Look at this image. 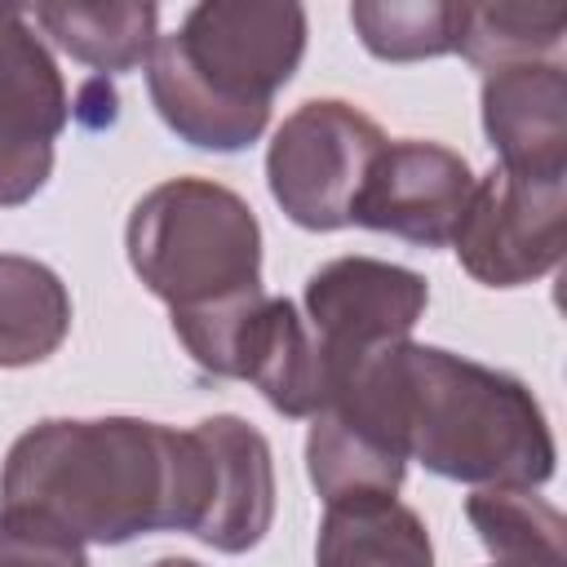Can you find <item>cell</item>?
I'll list each match as a JSON object with an SVG mask.
<instances>
[{"mask_svg":"<svg viewBox=\"0 0 567 567\" xmlns=\"http://www.w3.org/2000/svg\"><path fill=\"white\" fill-rule=\"evenodd\" d=\"M323 408L452 483L540 487L554 478V430L527 381L443 346L377 350L332 385Z\"/></svg>","mask_w":567,"mask_h":567,"instance_id":"1","label":"cell"},{"mask_svg":"<svg viewBox=\"0 0 567 567\" xmlns=\"http://www.w3.org/2000/svg\"><path fill=\"white\" fill-rule=\"evenodd\" d=\"M306 53V9L292 0H204L146 58L155 115L199 151H244L266 124L275 93Z\"/></svg>","mask_w":567,"mask_h":567,"instance_id":"4","label":"cell"},{"mask_svg":"<svg viewBox=\"0 0 567 567\" xmlns=\"http://www.w3.org/2000/svg\"><path fill=\"white\" fill-rule=\"evenodd\" d=\"M151 567H204V563H195V558H155Z\"/></svg>","mask_w":567,"mask_h":567,"instance_id":"21","label":"cell"},{"mask_svg":"<svg viewBox=\"0 0 567 567\" xmlns=\"http://www.w3.org/2000/svg\"><path fill=\"white\" fill-rule=\"evenodd\" d=\"M483 133L496 168L532 182H567V71L523 62L483 75Z\"/></svg>","mask_w":567,"mask_h":567,"instance_id":"10","label":"cell"},{"mask_svg":"<svg viewBox=\"0 0 567 567\" xmlns=\"http://www.w3.org/2000/svg\"><path fill=\"white\" fill-rule=\"evenodd\" d=\"M306 474L323 505L363 501V496H399L408 461L359 430L337 408H319L306 434Z\"/></svg>","mask_w":567,"mask_h":567,"instance_id":"15","label":"cell"},{"mask_svg":"<svg viewBox=\"0 0 567 567\" xmlns=\"http://www.w3.org/2000/svg\"><path fill=\"white\" fill-rule=\"evenodd\" d=\"M230 381H252L275 412L297 416V421L301 416L310 421L332 394L323 354H319L301 310L288 297H266L257 306V315L248 319V328L239 337Z\"/></svg>","mask_w":567,"mask_h":567,"instance_id":"12","label":"cell"},{"mask_svg":"<svg viewBox=\"0 0 567 567\" xmlns=\"http://www.w3.org/2000/svg\"><path fill=\"white\" fill-rule=\"evenodd\" d=\"M567 35L563 4H456L452 53H461L483 75L523 66V62H558Z\"/></svg>","mask_w":567,"mask_h":567,"instance_id":"17","label":"cell"},{"mask_svg":"<svg viewBox=\"0 0 567 567\" xmlns=\"http://www.w3.org/2000/svg\"><path fill=\"white\" fill-rule=\"evenodd\" d=\"M133 275L168 306L186 354L230 377L239 337L261 288V226L244 195L208 177H168L151 186L124 226Z\"/></svg>","mask_w":567,"mask_h":567,"instance_id":"3","label":"cell"},{"mask_svg":"<svg viewBox=\"0 0 567 567\" xmlns=\"http://www.w3.org/2000/svg\"><path fill=\"white\" fill-rule=\"evenodd\" d=\"M474 182L478 177L461 151L425 137H399L372 159L350 221L421 248H443L465 217Z\"/></svg>","mask_w":567,"mask_h":567,"instance_id":"9","label":"cell"},{"mask_svg":"<svg viewBox=\"0 0 567 567\" xmlns=\"http://www.w3.org/2000/svg\"><path fill=\"white\" fill-rule=\"evenodd\" d=\"M208 447V505L195 527L217 554H248L275 518V456L244 416H208L195 425Z\"/></svg>","mask_w":567,"mask_h":567,"instance_id":"11","label":"cell"},{"mask_svg":"<svg viewBox=\"0 0 567 567\" xmlns=\"http://www.w3.org/2000/svg\"><path fill=\"white\" fill-rule=\"evenodd\" d=\"M350 27L381 62H425L452 53L456 4L443 0H359Z\"/></svg>","mask_w":567,"mask_h":567,"instance_id":"19","label":"cell"},{"mask_svg":"<svg viewBox=\"0 0 567 567\" xmlns=\"http://www.w3.org/2000/svg\"><path fill=\"white\" fill-rule=\"evenodd\" d=\"M315 567H434V545L412 505L363 496L323 505Z\"/></svg>","mask_w":567,"mask_h":567,"instance_id":"13","label":"cell"},{"mask_svg":"<svg viewBox=\"0 0 567 567\" xmlns=\"http://www.w3.org/2000/svg\"><path fill=\"white\" fill-rule=\"evenodd\" d=\"M492 567H496V563H492Z\"/></svg>","mask_w":567,"mask_h":567,"instance_id":"22","label":"cell"},{"mask_svg":"<svg viewBox=\"0 0 567 567\" xmlns=\"http://www.w3.org/2000/svg\"><path fill=\"white\" fill-rule=\"evenodd\" d=\"M0 567H89V554L44 523L0 514Z\"/></svg>","mask_w":567,"mask_h":567,"instance_id":"20","label":"cell"},{"mask_svg":"<svg viewBox=\"0 0 567 567\" xmlns=\"http://www.w3.org/2000/svg\"><path fill=\"white\" fill-rule=\"evenodd\" d=\"M66 120V80L31 13L0 4V208H22L44 190Z\"/></svg>","mask_w":567,"mask_h":567,"instance_id":"8","label":"cell"},{"mask_svg":"<svg viewBox=\"0 0 567 567\" xmlns=\"http://www.w3.org/2000/svg\"><path fill=\"white\" fill-rule=\"evenodd\" d=\"M31 22L75 62L120 75L146 66L155 40H159V9L137 0L115 4H40Z\"/></svg>","mask_w":567,"mask_h":567,"instance_id":"14","label":"cell"},{"mask_svg":"<svg viewBox=\"0 0 567 567\" xmlns=\"http://www.w3.org/2000/svg\"><path fill=\"white\" fill-rule=\"evenodd\" d=\"M385 142L381 124L341 97L301 102L266 146V186L301 230H341Z\"/></svg>","mask_w":567,"mask_h":567,"instance_id":"5","label":"cell"},{"mask_svg":"<svg viewBox=\"0 0 567 567\" xmlns=\"http://www.w3.org/2000/svg\"><path fill=\"white\" fill-rule=\"evenodd\" d=\"M567 182H532L492 168L474 182L465 217L452 235L456 261L487 288H523L563 261Z\"/></svg>","mask_w":567,"mask_h":567,"instance_id":"7","label":"cell"},{"mask_svg":"<svg viewBox=\"0 0 567 567\" xmlns=\"http://www.w3.org/2000/svg\"><path fill=\"white\" fill-rule=\"evenodd\" d=\"M465 518L496 567H567L563 514L536 487H474Z\"/></svg>","mask_w":567,"mask_h":567,"instance_id":"18","label":"cell"},{"mask_svg":"<svg viewBox=\"0 0 567 567\" xmlns=\"http://www.w3.org/2000/svg\"><path fill=\"white\" fill-rule=\"evenodd\" d=\"M430 284L381 257H337L306 279V328L337 385L354 363L408 341L425 315ZM332 399V394H328Z\"/></svg>","mask_w":567,"mask_h":567,"instance_id":"6","label":"cell"},{"mask_svg":"<svg viewBox=\"0 0 567 567\" xmlns=\"http://www.w3.org/2000/svg\"><path fill=\"white\" fill-rule=\"evenodd\" d=\"M208 505V447L195 430L142 416H53L13 439L0 514L44 523L80 545L190 532Z\"/></svg>","mask_w":567,"mask_h":567,"instance_id":"2","label":"cell"},{"mask_svg":"<svg viewBox=\"0 0 567 567\" xmlns=\"http://www.w3.org/2000/svg\"><path fill=\"white\" fill-rule=\"evenodd\" d=\"M71 332V292L35 257L0 252V368L44 363Z\"/></svg>","mask_w":567,"mask_h":567,"instance_id":"16","label":"cell"}]
</instances>
